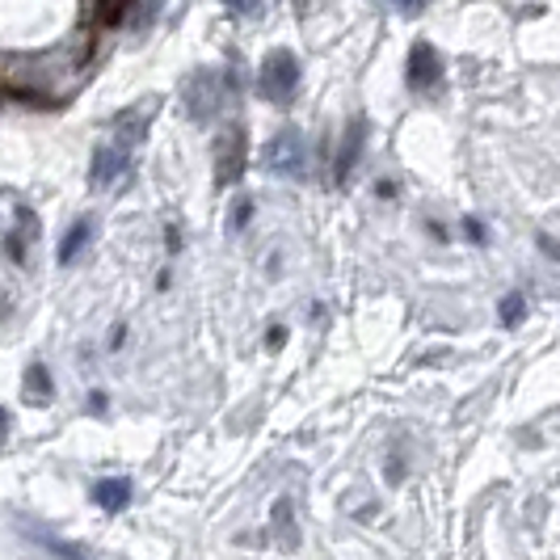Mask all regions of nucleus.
Segmentation results:
<instances>
[{"label": "nucleus", "mask_w": 560, "mask_h": 560, "mask_svg": "<svg viewBox=\"0 0 560 560\" xmlns=\"http://www.w3.org/2000/svg\"><path fill=\"white\" fill-rule=\"evenodd\" d=\"M308 161H312V152H308V140H304L300 127H282L279 136L266 143V152H261L266 173L287 177V182H304V177L312 173Z\"/></svg>", "instance_id": "1"}, {"label": "nucleus", "mask_w": 560, "mask_h": 560, "mask_svg": "<svg viewBox=\"0 0 560 560\" xmlns=\"http://www.w3.org/2000/svg\"><path fill=\"white\" fill-rule=\"evenodd\" d=\"M131 173H136V148H131V143H122V140L97 143L93 165H89V186H93V190L118 195V190L131 182Z\"/></svg>", "instance_id": "2"}, {"label": "nucleus", "mask_w": 560, "mask_h": 560, "mask_svg": "<svg viewBox=\"0 0 560 560\" xmlns=\"http://www.w3.org/2000/svg\"><path fill=\"white\" fill-rule=\"evenodd\" d=\"M224 93H228V81L224 72H215V68H198L190 72V81L182 89V106H186V118L190 122H215V114L224 106Z\"/></svg>", "instance_id": "3"}, {"label": "nucleus", "mask_w": 560, "mask_h": 560, "mask_svg": "<svg viewBox=\"0 0 560 560\" xmlns=\"http://www.w3.org/2000/svg\"><path fill=\"white\" fill-rule=\"evenodd\" d=\"M211 156H215V190L236 186L245 177V168H249V136H245V127L241 122H228L224 131L215 136Z\"/></svg>", "instance_id": "4"}, {"label": "nucleus", "mask_w": 560, "mask_h": 560, "mask_svg": "<svg viewBox=\"0 0 560 560\" xmlns=\"http://www.w3.org/2000/svg\"><path fill=\"white\" fill-rule=\"evenodd\" d=\"M295 89H300V59L291 56V51H270V56L261 59V72H257V93L266 97V102H275V106H287L291 97H295Z\"/></svg>", "instance_id": "5"}, {"label": "nucleus", "mask_w": 560, "mask_h": 560, "mask_svg": "<svg viewBox=\"0 0 560 560\" xmlns=\"http://www.w3.org/2000/svg\"><path fill=\"white\" fill-rule=\"evenodd\" d=\"M409 89L413 93H439L443 89V59L430 43H418L409 51Z\"/></svg>", "instance_id": "6"}, {"label": "nucleus", "mask_w": 560, "mask_h": 560, "mask_svg": "<svg viewBox=\"0 0 560 560\" xmlns=\"http://www.w3.org/2000/svg\"><path fill=\"white\" fill-rule=\"evenodd\" d=\"M161 106V97H143L136 106H127L122 114H114V140L131 143V148H140L143 136H148V122H152V114Z\"/></svg>", "instance_id": "7"}, {"label": "nucleus", "mask_w": 560, "mask_h": 560, "mask_svg": "<svg viewBox=\"0 0 560 560\" xmlns=\"http://www.w3.org/2000/svg\"><path fill=\"white\" fill-rule=\"evenodd\" d=\"M363 140H366V122L363 118H354V122L346 127L341 152H337V165H334L337 186H346V182H350V173H354V165H359V152H363Z\"/></svg>", "instance_id": "8"}, {"label": "nucleus", "mask_w": 560, "mask_h": 560, "mask_svg": "<svg viewBox=\"0 0 560 560\" xmlns=\"http://www.w3.org/2000/svg\"><path fill=\"white\" fill-rule=\"evenodd\" d=\"M131 493H136V485L127 477H110V480H97L93 485V502L102 505L106 514H122L127 505H131Z\"/></svg>", "instance_id": "9"}, {"label": "nucleus", "mask_w": 560, "mask_h": 560, "mask_svg": "<svg viewBox=\"0 0 560 560\" xmlns=\"http://www.w3.org/2000/svg\"><path fill=\"white\" fill-rule=\"evenodd\" d=\"M89 241H93V220H77L68 228V236L59 241V266H77V257L89 249Z\"/></svg>", "instance_id": "10"}, {"label": "nucleus", "mask_w": 560, "mask_h": 560, "mask_svg": "<svg viewBox=\"0 0 560 560\" xmlns=\"http://www.w3.org/2000/svg\"><path fill=\"white\" fill-rule=\"evenodd\" d=\"M18 224L22 228L9 236V257H13L18 266H26V245L38 236V215H34L30 207H18Z\"/></svg>", "instance_id": "11"}, {"label": "nucleus", "mask_w": 560, "mask_h": 560, "mask_svg": "<svg viewBox=\"0 0 560 560\" xmlns=\"http://www.w3.org/2000/svg\"><path fill=\"white\" fill-rule=\"evenodd\" d=\"M51 375H47V366L43 363H30L26 366V380H22V396H26V405H51Z\"/></svg>", "instance_id": "12"}, {"label": "nucleus", "mask_w": 560, "mask_h": 560, "mask_svg": "<svg viewBox=\"0 0 560 560\" xmlns=\"http://www.w3.org/2000/svg\"><path fill=\"white\" fill-rule=\"evenodd\" d=\"M136 4H140V0H97V4H93V22L102 30L127 26V18L136 13Z\"/></svg>", "instance_id": "13"}, {"label": "nucleus", "mask_w": 560, "mask_h": 560, "mask_svg": "<svg viewBox=\"0 0 560 560\" xmlns=\"http://www.w3.org/2000/svg\"><path fill=\"white\" fill-rule=\"evenodd\" d=\"M249 220H253V198H236V207L228 215V232H245Z\"/></svg>", "instance_id": "14"}, {"label": "nucleus", "mask_w": 560, "mask_h": 560, "mask_svg": "<svg viewBox=\"0 0 560 560\" xmlns=\"http://www.w3.org/2000/svg\"><path fill=\"white\" fill-rule=\"evenodd\" d=\"M228 13H236V18H261V9H266V0H224Z\"/></svg>", "instance_id": "15"}, {"label": "nucleus", "mask_w": 560, "mask_h": 560, "mask_svg": "<svg viewBox=\"0 0 560 560\" xmlns=\"http://www.w3.org/2000/svg\"><path fill=\"white\" fill-rule=\"evenodd\" d=\"M523 312H527L523 295H510V300H502V320H505V325H518V320H523Z\"/></svg>", "instance_id": "16"}, {"label": "nucleus", "mask_w": 560, "mask_h": 560, "mask_svg": "<svg viewBox=\"0 0 560 560\" xmlns=\"http://www.w3.org/2000/svg\"><path fill=\"white\" fill-rule=\"evenodd\" d=\"M388 4H393L396 13H409V18H413V13H421V9H425V0H388Z\"/></svg>", "instance_id": "17"}, {"label": "nucleus", "mask_w": 560, "mask_h": 560, "mask_svg": "<svg viewBox=\"0 0 560 560\" xmlns=\"http://www.w3.org/2000/svg\"><path fill=\"white\" fill-rule=\"evenodd\" d=\"M282 341H287V329H282V325H275V329H270V337H266V346H270V350H279Z\"/></svg>", "instance_id": "18"}, {"label": "nucleus", "mask_w": 560, "mask_h": 560, "mask_svg": "<svg viewBox=\"0 0 560 560\" xmlns=\"http://www.w3.org/2000/svg\"><path fill=\"white\" fill-rule=\"evenodd\" d=\"M468 236H472V241H485V228H480L477 220H468Z\"/></svg>", "instance_id": "19"}, {"label": "nucleus", "mask_w": 560, "mask_h": 560, "mask_svg": "<svg viewBox=\"0 0 560 560\" xmlns=\"http://www.w3.org/2000/svg\"><path fill=\"white\" fill-rule=\"evenodd\" d=\"M4 430H9V409L0 405V439H4Z\"/></svg>", "instance_id": "20"}]
</instances>
